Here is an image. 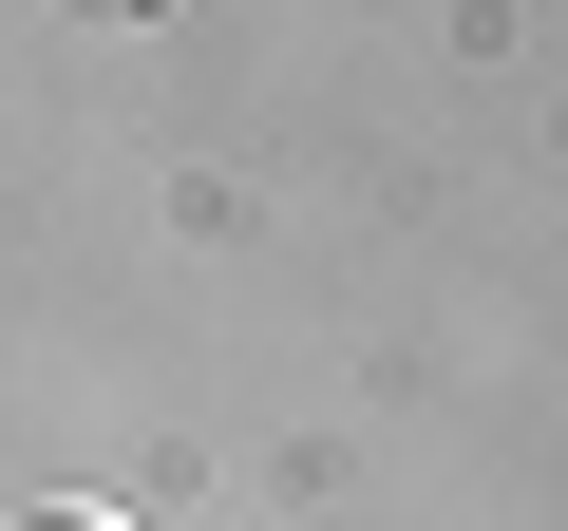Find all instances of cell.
<instances>
[{"mask_svg":"<svg viewBox=\"0 0 568 531\" xmlns=\"http://www.w3.org/2000/svg\"><path fill=\"white\" fill-rule=\"evenodd\" d=\"M20 531H133V512H114V493H58V512H20Z\"/></svg>","mask_w":568,"mask_h":531,"instance_id":"cell-1","label":"cell"}]
</instances>
